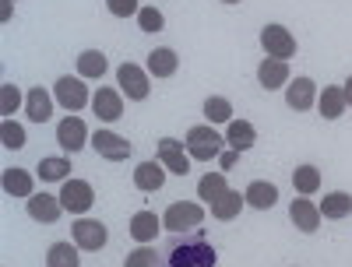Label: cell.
<instances>
[{
    "label": "cell",
    "instance_id": "cell-27",
    "mask_svg": "<svg viewBox=\"0 0 352 267\" xmlns=\"http://www.w3.org/2000/svg\"><path fill=\"white\" fill-rule=\"evenodd\" d=\"M320 215L331 218V222L349 218V215H352V194H345V190H331V194H324V197H320Z\"/></svg>",
    "mask_w": 352,
    "mask_h": 267
},
{
    "label": "cell",
    "instance_id": "cell-8",
    "mask_svg": "<svg viewBox=\"0 0 352 267\" xmlns=\"http://www.w3.org/2000/svg\"><path fill=\"white\" fill-rule=\"evenodd\" d=\"M261 49H264V56L289 60V56H296V36L285 25H264L261 28Z\"/></svg>",
    "mask_w": 352,
    "mask_h": 267
},
{
    "label": "cell",
    "instance_id": "cell-14",
    "mask_svg": "<svg viewBox=\"0 0 352 267\" xmlns=\"http://www.w3.org/2000/svg\"><path fill=\"white\" fill-rule=\"evenodd\" d=\"M289 218H292V225H296L300 232H307V235H314L320 229V222H324L320 204H314L310 197H296V200H292L289 204Z\"/></svg>",
    "mask_w": 352,
    "mask_h": 267
},
{
    "label": "cell",
    "instance_id": "cell-35",
    "mask_svg": "<svg viewBox=\"0 0 352 267\" xmlns=\"http://www.w3.org/2000/svg\"><path fill=\"white\" fill-rule=\"evenodd\" d=\"M0 141H4L8 152H18V148H25L28 134H25V127L18 120H4V127H0Z\"/></svg>",
    "mask_w": 352,
    "mask_h": 267
},
{
    "label": "cell",
    "instance_id": "cell-1",
    "mask_svg": "<svg viewBox=\"0 0 352 267\" xmlns=\"http://www.w3.org/2000/svg\"><path fill=\"white\" fill-rule=\"evenodd\" d=\"M187 155L194 159V162H212V159H219L222 155V144H226V134H219L212 124H197V127H190L187 130Z\"/></svg>",
    "mask_w": 352,
    "mask_h": 267
},
{
    "label": "cell",
    "instance_id": "cell-13",
    "mask_svg": "<svg viewBox=\"0 0 352 267\" xmlns=\"http://www.w3.org/2000/svg\"><path fill=\"white\" fill-rule=\"evenodd\" d=\"M159 162H162L166 172H173V176H187L194 159L187 155V144H180L176 137H162V141H159Z\"/></svg>",
    "mask_w": 352,
    "mask_h": 267
},
{
    "label": "cell",
    "instance_id": "cell-31",
    "mask_svg": "<svg viewBox=\"0 0 352 267\" xmlns=\"http://www.w3.org/2000/svg\"><path fill=\"white\" fill-rule=\"evenodd\" d=\"M81 264V246L71 243H53L46 250V267H78Z\"/></svg>",
    "mask_w": 352,
    "mask_h": 267
},
{
    "label": "cell",
    "instance_id": "cell-5",
    "mask_svg": "<svg viewBox=\"0 0 352 267\" xmlns=\"http://www.w3.org/2000/svg\"><path fill=\"white\" fill-rule=\"evenodd\" d=\"M116 88L124 92V99L141 102V99H148V92H152V74L144 67H138V64H120L116 67Z\"/></svg>",
    "mask_w": 352,
    "mask_h": 267
},
{
    "label": "cell",
    "instance_id": "cell-29",
    "mask_svg": "<svg viewBox=\"0 0 352 267\" xmlns=\"http://www.w3.org/2000/svg\"><path fill=\"white\" fill-rule=\"evenodd\" d=\"M226 190H229L226 172H204L201 180H197V200H201V204H208V207H212Z\"/></svg>",
    "mask_w": 352,
    "mask_h": 267
},
{
    "label": "cell",
    "instance_id": "cell-30",
    "mask_svg": "<svg viewBox=\"0 0 352 267\" xmlns=\"http://www.w3.org/2000/svg\"><path fill=\"white\" fill-rule=\"evenodd\" d=\"M292 190H296L300 197L317 194V190H320V169H317V165H310V162L296 165V169H292Z\"/></svg>",
    "mask_w": 352,
    "mask_h": 267
},
{
    "label": "cell",
    "instance_id": "cell-41",
    "mask_svg": "<svg viewBox=\"0 0 352 267\" xmlns=\"http://www.w3.org/2000/svg\"><path fill=\"white\" fill-rule=\"evenodd\" d=\"M222 4H240V0H222Z\"/></svg>",
    "mask_w": 352,
    "mask_h": 267
},
{
    "label": "cell",
    "instance_id": "cell-17",
    "mask_svg": "<svg viewBox=\"0 0 352 267\" xmlns=\"http://www.w3.org/2000/svg\"><path fill=\"white\" fill-rule=\"evenodd\" d=\"M25 116L32 124H50L53 120V95L46 92L43 84H36V88L25 92Z\"/></svg>",
    "mask_w": 352,
    "mask_h": 267
},
{
    "label": "cell",
    "instance_id": "cell-21",
    "mask_svg": "<svg viewBox=\"0 0 352 267\" xmlns=\"http://www.w3.org/2000/svg\"><path fill=\"white\" fill-rule=\"evenodd\" d=\"M349 109V99H345V88L338 84H328V88H320V95H317V113L324 116V120H338V116Z\"/></svg>",
    "mask_w": 352,
    "mask_h": 267
},
{
    "label": "cell",
    "instance_id": "cell-3",
    "mask_svg": "<svg viewBox=\"0 0 352 267\" xmlns=\"http://www.w3.org/2000/svg\"><path fill=\"white\" fill-rule=\"evenodd\" d=\"M219 264V253L212 243H176L166 257V267H215Z\"/></svg>",
    "mask_w": 352,
    "mask_h": 267
},
{
    "label": "cell",
    "instance_id": "cell-18",
    "mask_svg": "<svg viewBox=\"0 0 352 267\" xmlns=\"http://www.w3.org/2000/svg\"><path fill=\"white\" fill-rule=\"evenodd\" d=\"M159 232H162V215H155V211H138L131 218V240L141 243V246L155 243Z\"/></svg>",
    "mask_w": 352,
    "mask_h": 267
},
{
    "label": "cell",
    "instance_id": "cell-10",
    "mask_svg": "<svg viewBox=\"0 0 352 267\" xmlns=\"http://www.w3.org/2000/svg\"><path fill=\"white\" fill-rule=\"evenodd\" d=\"M317 95H320V88H317V81L314 78H292L289 84H285V106L289 109H296V113H307V109H314L317 106Z\"/></svg>",
    "mask_w": 352,
    "mask_h": 267
},
{
    "label": "cell",
    "instance_id": "cell-4",
    "mask_svg": "<svg viewBox=\"0 0 352 267\" xmlns=\"http://www.w3.org/2000/svg\"><path fill=\"white\" fill-rule=\"evenodd\" d=\"M201 222H204V204L201 200H176V204L166 207V215H162L166 232H176V235L197 229Z\"/></svg>",
    "mask_w": 352,
    "mask_h": 267
},
{
    "label": "cell",
    "instance_id": "cell-34",
    "mask_svg": "<svg viewBox=\"0 0 352 267\" xmlns=\"http://www.w3.org/2000/svg\"><path fill=\"white\" fill-rule=\"evenodd\" d=\"M124 267H162V253L155 246H134L127 253Z\"/></svg>",
    "mask_w": 352,
    "mask_h": 267
},
{
    "label": "cell",
    "instance_id": "cell-15",
    "mask_svg": "<svg viewBox=\"0 0 352 267\" xmlns=\"http://www.w3.org/2000/svg\"><path fill=\"white\" fill-rule=\"evenodd\" d=\"M60 215H64L60 197L43 194V190H36L32 197H28V218H36L39 225H53V222H60Z\"/></svg>",
    "mask_w": 352,
    "mask_h": 267
},
{
    "label": "cell",
    "instance_id": "cell-2",
    "mask_svg": "<svg viewBox=\"0 0 352 267\" xmlns=\"http://www.w3.org/2000/svg\"><path fill=\"white\" fill-rule=\"evenodd\" d=\"M53 99L56 106H64L67 113H81L85 106H92V92H88V84L81 74H64L53 81Z\"/></svg>",
    "mask_w": 352,
    "mask_h": 267
},
{
    "label": "cell",
    "instance_id": "cell-20",
    "mask_svg": "<svg viewBox=\"0 0 352 267\" xmlns=\"http://www.w3.org/2000/svg\"><path fill=\"white\" fill-rule=\"evenodd\" d=\"M0 183H4V194L8 197H32L36 194V176L28 172V169H4V176H0Z\"/></svg>",
    "mask_w": 352,
    "mask_h": 267
},
{
    "label": "cell",
    "instance_id": "cell-38",
    "mask_svg": "<svg viewBox=\"0 0 352 267\" xmlns=\"http://www.w3.org/2000/svg\"><path fill=\"white\" fill-rule=\"evenodd\" d=\"M219 162H222V172H229L232 165H236V162H240V152H232V148H226V152L219 155Z\"/></svg>",
    "mask_w": 352,
    "mask_h": 267
},
{
    "label": "cell",
    "instance_id": "cell-23",
    "mask_svg": "<svg viewBox=\"0 0 352 267\" xmlns=\"http://www.w3.org/2000/svg\"><path fill=\"white\" fill-rule=\"evenodd\" d=\"M36 176L43 183H67L71 180V159L67 155H46V159H39Z\"/></svg>",
    "mask_w": 352,
    "mask_h": 267
},
{
    "label": "cell",
    "instance_id": "cell-26",
    "mask_svg": "<svg viewBox=\"0 0 352 267\" xmlns=\"http://www.w3.org/2000/svg\"><path fill=\"white\" fill-rule=\"evenodd\" d=\"M106 71H109V60H106L102 49H81V53H78V74H81L85 81L106 78Z\"/></svg>",
    "mask_w": 352,
    "mask_h": 267
},
{
    "label": "cell",
    "instance_id": "cell-19",
    "mask_svg": "<svg viewBox=\"0 0 352 267\" xmlns=\"http://www.w3.org/2000/svg\"><path fill=\"white\" fill-rule=\"evenodd\" d=\"M176 67H180V56H176V49H169V46H155L148 53V60H144V71H148L152 78H162V81L173 78Z\"/></svg>",
    "mask_w": 352,
    "mask_h": 267
},
{
    "label": "cell",
    "instance_id": "cell-40",
    "mask_svg": "<svg viewBox=\"0 0 352 267\" xmlns=\"http://www.w3.org/2000/svg\"><path fill=\"white\" fill-rule=\"evenodd\" d=\"M342 88H345V99H349V109H352V74L345 78V84H342Z\"/></svg>",
    "mask_w": 352,
    "mask_h": 267
},
{
    "label": "cell",
    "instance_id": "cell-28",
    "mask_svg": "<svg viewBox=\"0 0 352 267\" xmlns=\"http://www.w3.org/2000/svg\"><path fill=\"white\" fill-rule=\"evenodd\" d=\"M247 207V197L240 190H226L215 204H212V218L219 222H232V218H240V211Z\"/></svg>",
    "mask_w": 352,
    "mask_h": 267
},
{
    "label": "cell",
    "instance_id": "cell-36",
    "mask_svg": "<svg viewBox=\"0 0 352 267\" xmlns=\"http://www.w3.org/2000/svg\"><path fill=\"white\" fill-rule=\"evenodd\" d=\"M138 28H141V32H148V36H155V32L166 28V14L159 8H141L138 11Z\"/></svg>",
    "mask_w": 352,
    "mask_h": 267
},
{
    "label": "cell",
    "instance_id": "cell-39",
    "mask_svg": "<svg viewBox=\"0 0 352 267\" xmlns=\"http://www.w3.org/2000/svg\"><path fill=\"white\" fill-rule=\"evenodd\" d=\"M0 21H14V0H0Z\"/></svg>",
    "mask_w": 352,
    "mask_h": 267
},
{
    "label": "cell",
    "instance_id": "cell-6",
    "mask_svg": "<svg viewBox=\"0 0 352 267\" xmlns=\"http://www.w3.org/2000/svg\"><path fill=\"white\" fill-rule=\"evenodd\" d=\"M56 197H60L64 211H67V215H78V218H81L85 211H92V204H96L92 183H88V180H74V176H71L67 183H60V194H56Z\"/></svg>",
    "mask_w": 352,
    "mask_h": 267
},
{
    "label": "cell",
    "instance_id": "cell-24",
    "mask_svg": "<svg viewBox=\"0 0 352 267\" xmlns=\"http://www.w3.org/2000/svg\"><path fill=\"white\" fill-rule=\"evenodd\" d=\"M243 197H247V204L254 207V211H272V207L278 204V187L272 180H254Z\"/></svg>",
    "mask_w": 352,
    "mask_h": 267
},
{
    "label": "cell",
    "instance_id": "cell-9",
    "mask_svg": "<svg viewBox=\"0 0 352 267\" xmlns=\"http://www.w3.org/2000/svg\"><path fill=\"white\" fill-rule=\"evenodd\" d=\"M71 240L85 250V253H99L109 240V229L99 222V218H74L71 225Z\"/></svg>",
    "mask_w": 352,
    "mask_h": 267
},
{
    "label": "cell",
    "instance_id": "cell-25",
    "mask_svg": "<svg viewBox=\"0 0 352 267\" xmlns=\"http://www.w3.org/2000/svg\"><path fill=\"white\" fill-rule=\"evenodd\" d=\"M257 141V130L250 120H232L226 124V148H232V152H250Z\"/></svg>",
    "mask_w": 352,
    "mask_h": 267
},
{
    "label": "cell",
    "instance_id": "cell-33",
    "mask_svg": "<svg viewBox=\"0 0 352 267\" xmlns=\"http://www.w3.org/2000/svg\"><path fill=\"white\" fill-rule=\"evenodd\" d=\"M18 109H25V95H21V88H18V84H11V81H4V84H0V113H4V120H11V116H14Z\"/></svg>",
    "mask_w": 352,
    "mask_h": 267
},
{
    "label": "cell",
    "instance_id": "cell-12",
    "mask_svg": "<svg viewBox=\"0 0 352 267\" xmlns=\"http://www.w3.org/2000/svg\"><path fill=\"white\" fill-rule=\"evenodd\" d=\"M92 148L109 162H127L131 159V141L120 137V134H109V127L92 130Z\"/></svg>",
    "mask_w": 352,
    "mask_h": 267
},
{
    "label": "cell",
    "instance_id": "cell-22",
    "mask_svg": "<svg viewBox=\"0 0 352 267\" xmlns=\"http://www.w3.org/2000/svg\"><path fill=\"white\" fill-rule=\"evenodd\" d=\"M162 183H166V165L162 162H138L134 187L141 194H155V190H162Z\"/></svg>",
    "mask_w": 352,
    "mask_h": 267
},
{
    "label": "cell",
    "instance_id": "cell-32",
    "mask_svg": "<svg viewBox=\"0 0 352 267\" xmlns=\"http://www.w3.org/2000/svg\"><path fill=\"white\" fill-rule=\"evenodd\" d=\"M204 124H212V127H219V124H232L236 116H232V102L229 99H222V95H208L204 99Z\"/></svg>",
    "mask_w": 352,
    "mask_h": 267
},
{
    "label": "cell",
    "instance_id": "cell-11",
    "mask_svg": "<svg viewBox=\"0 0 352 267\" xmlns=\"http://www.w3.org/2000/svg\"><path fill=\"white\" fill-rule=\"evenodd\" d=\"M92 113L99 116L102 124H116L124 116V92L120 88H96L92 92Z\"/></svg>",
    "mask_w": 352,
    "mask_h": 267
},
{
    "label": "cell",
    "instance_id": "cell-37",
    "mask_svg": "<svg viewBox=\"0 0 352 267\" xmlns=\"http://www.w3.org/2000/svg\"><path fill=\"white\" fill-rule=\"evenodd\" d=\"M106 8L113 18H138V0H106Z\"/></svg>",
    "mask_w": 352,
    "mask_h": 267
},
{
    "label": "cell",
    "instance_id": "cell-16",
    "mask_svg": "<svg viewBox=\"0 0 352 267\" xmlns=\"http://www.w3.org/2000/svg\"><path fill=\"white\" fill-rule=\"evenodd\" d=\"M257 81L264 92H278V88H285L292 81L289 74V60H275V56H264L261 67H257Z\"/></svg>",
    "mask_w": 352,
    "mask_h": 267
},
{
    "label": "cell",
    "instance_id": "cell-7",
    "mask_svg": "<svg viewBox=\"0 0 352 267\" xmlns=\"http://www.w3.org/2000/svg\"><path fill=\"white\" fill-rule=\"evenodd\" d=\"M92 141V130L85 127V120L78 113H67L60 124H56V144H60V152L64 155H74V152H81V148Z\"/></svg>",
    "mask_w": 352,
    "mask_h": 267
}]
</instances>
